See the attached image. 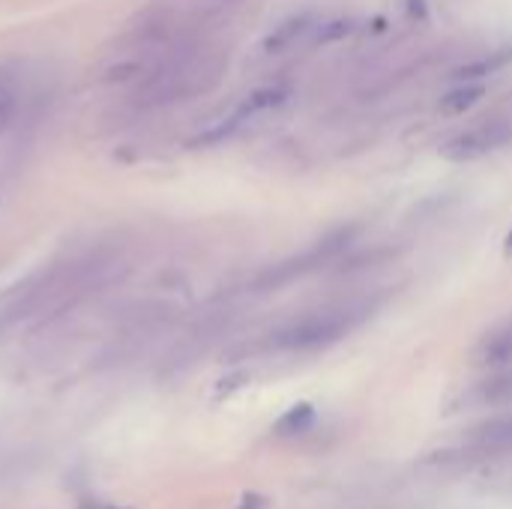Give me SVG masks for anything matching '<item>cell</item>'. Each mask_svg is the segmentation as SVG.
I'll use <instances>...</instances> for the list:
<instances>
[{
    "mask_svg": "<svg viewBox=\"0 0 512 509\" xmlns=\"http://www.w3.org/2000/svg\"><path fill=\"white\" fill-rule=\"evenodd\" d=\"M363 318H366V309L363 306H333V309H321V312H312V315H306V318L282 327L273 336V345L276 348H285V351H315V348L333 345L342 336H348Z\"/></svg>",
    "mask_w": 512,
    "mask_h": 509,
    "instance_id": "1",
    "label": "cell"
},
{
    "mask_svg": "<svg viewBox=\"0 0 512 509\" xmlns=\"http://www.w3.org/2000/svg\"><path fill=\"white\" fill-rule=\"evenodd\" d=\"M512 141V123L510 120H486V123H477L459 135H453L444 147H441V156L450 159V162H477L495 150H501L504 144Z\"/></svg>",
    "mask_w": 512,
    "mask_h": 509,
    "instance_id": "2",
    "label": "cell"
},
{
    "mask_svg": "<svg viewBox=\"0 0 512 509\" xmlns=\"http://www.w3.org/2000/svg\"><path fill=\"white\" fill-rule=\"evenodd\" d=\"M312 30H315V24H312L306 15L288 18L285 24H279V27L264 39V48H267L270 54H273V51H288V48H294L297 42H303Z\"/></svg>",
    "mask_w": 512,
    "mask_h": 509,
    "instance_id": "3",
    "label": "cell"
},
{
    "mask_svg": "<svg viewBox=\"0 0 512 509\" xmlns=\"http://www.w3.org/2000/svg\"><path fill=\"white\" fill-rule=\"evenodd\" d=\"M285 90H279V87H261V90H255V93H249L237 108H234V117L243 123V120H249V117H255V114H264V111H270V108H276V105H282L285 102Z\"/></svg>",
    "mask_w": 512,
    "mask_h": 509,
    "instance_id": "4",
    "label": "cell"
},
{
    "mask_svg": "<svg viewBox=\"0 0 512 509\" xmlns=\"http://www.w3.org/2000/svg\"><path fill=\"white\" fill-rule=\"evenodd\" d=\"M483 87L480 84H462V87H456V90H450L444 99H441V111L444 114H462V111H468V108H474L480 99H483Z\"/></svg>",
    "mask_w": 512,
    "mask_h": 509,
    "instance_id": "5",
    "label": "cell"
},
{
    "mask_svg": "<svg viewBox=\"0 0 512 509\" xmlns=\"http://www.w3.org/2000/svg\"><path fill=\"white\" fill-rule=\"evenodd\" d=\"M512 60V48H501L498 54H492V57H480V60H474V63H468V66H462L456 75L462 78V81H471V78H483V75H492V72H498V69H504L507 63Z\"/></svg>",
    "mask_w": 512,
    "mask_h": 509,
    "instance_id": "6",
    "label": "cell"
},
{
    "mask_svg": "<svg viewBox=\"0 0 512 509\" xmlns=\"http://www.w3.org/2000/svg\"><path fill=\"white\" fill-rule=\"evenodd\" d=\"M480 360H483V363H492V366L512 360V327L510 330H501V333H495V336H492V339L483 345V354H480Z\"/></svg>",
    "mask_w": 512,
    "mask_h": 509,
    "instance_id": "7",
    "label": "cell"
},
{
    "mask_svg": "<svg viewBox=\"0 0 512 509\" xmlns=\"http://www.w3.org/2000/svg\"><path fill=\"white\" fill-rule=\"evenodd\" d=\"M348 33H351V21H330V24H318L315 39L318 42H333V39H342Z\"/></svg>",
    "mask_w": 512,
    "mask_h": 509,
    "instance_id": "8",
    "label": "cell"
},
{
    "mask_svg": "<svg viewBox=\"0 0 512 509\" xmlns=\"http://www.w3.org/2000/svg\"><path fill=\"white\" fill-rule=\"evenodd\" d=\"M12 111H15V93L6 84H0V129L12 120Z\"/></svg>",
    "mask_w": 512,
    "mask_h": 509,
    "instance_id": "9",
    "label": "cell"
}]
</instances>
